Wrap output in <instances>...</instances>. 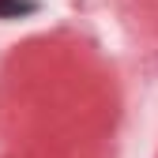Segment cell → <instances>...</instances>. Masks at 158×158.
<instances>
[{"mask_svg":"<svg viewBox=\"0 0 158 158\" xmlns=\"http://www.w3.org/2000/svg\"><path fill=\"white\" fill-rule=\"evenodd\" d=\"M38 11V0H0V19H27Z\"/></svg>","mask_w":158,"mask_h":158,"instance_id":"obj_1","label":"cell"}]
</instances>
